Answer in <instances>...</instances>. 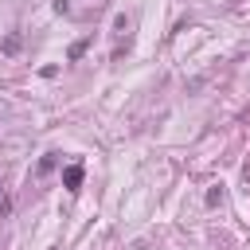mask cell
<instances>
[{
  "label": "cell",
  "instance_id": "1",
  "mask_svg": "<svg viewBox=\"0 0 250 250\" xmlns=\"http://www.w3.org/2000/svg\"><path fill=\"white\" fill-rule=\"evenodd\" d=\"M82 176H86L82 164H66V168H62V188H66V191H78V188H82Z\"/></svg>",
  "mask_w": 250,
  "mask_h": 250
},
{
  "label": "cell",
  "instance_id": "2",
  "mask_svg": "<svg viewBox=\"0 0 250 250\" xmlns=\"http://www.w3.org/2000/svg\"><path fill=\"white\" fill-rule=\"evenodd\" d=\"M20 43H23V39H20V31H8V35H4V43H0V51H4V55H16V51H20Z\"/></svg>",
  "mask_w": 250,
  "mask_h": 250
},
{
  "label": "cell",
  "instance_id": "3",
  "mask_svg": "<svg viewBox=\"0 0 250 250\" xmlns=\"http://www.w3.org/2000/svg\"><path fill=\"white\" fill-rule=\"evenodd\" d=\"M86 47H90V39H78V43H70V51H66V59H70V62H78V59L86 55Z\"/></svg>",
  "mask_w": 250,
  "mask_h": 250
},
{
  "label": "cell",
  "instance_id": "4",
  "mask_svg": "<svg viewBox=\"0 0 250 250\" xmlns=\"http://www.w3.org/2000/svg\"><path fill=\"white\" fill-rule=\"evenodd\" d=\"M55 164H59V152H43V160H39V176H43V172H51Z\"/></svg>",
  "mask_w": 250,
  "mask_h": 250
},
{
  "label": "cell",
  "instance_id": "5",
  "mask_svg": "<svg viewBox=\"0 0 250 250\" xmlns=\"http://www.w3.org/2000/svg\"><path fill=\"white\" fill-rule=\"evenodd\" d=\"M219 203H223V188H219V184H215V188H211V191H207V207H219Z\"/></svg>",
  "mask_w": 250,
  "mask_h": 250
},
{
  "label": "cell",
  "instance_id": "6",
  "mask_svg": "<svg viewBox=\"0 0 250 250\" xmlns=\"http://www.w3.org/2000/svg\"><path fill=\"white\" fill-rule=\"evenodd\" d=\"M12 215V199H8V191L0 188V219H8Z\"/></svg>",
  "mask_w": 250,
  "mask_h": 250
},
{
  "label": "cell",
  "instance_id": "7",
  "mask_svg": "<svg viewBox=\"0 0 250 250\" xmlns=\"http://www.w3.org/2000/svg\"><path fill=\"white\" fill-rule=\"evenodd\" d=\"M51 8H55V12H59V16H66V12H70V4H66V0H55V4H51Z\"/></svg>",
  "mask_w": 250,
  "mask_h": 250
},
{
  "label": "cell",
  "instance_id": "8",
  "mask_svg": "<svg viewBox=\"0 0 250 250\" xmlns=\"http://www.w3.org/2000/svg\"><path fill=\"white\" fill-rule=\"evenodd\" d=\"M242 176H246V184H250V160H246V168H242Z\"/></svg>",
  "mask_w": 250,
  "mask_h": 250
}]
</instances>
